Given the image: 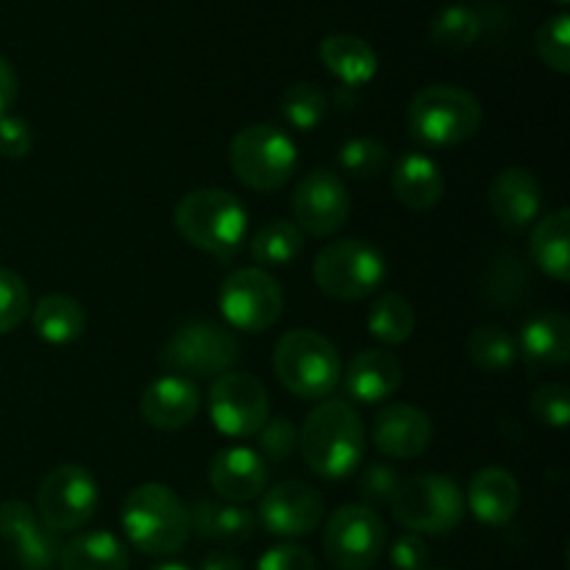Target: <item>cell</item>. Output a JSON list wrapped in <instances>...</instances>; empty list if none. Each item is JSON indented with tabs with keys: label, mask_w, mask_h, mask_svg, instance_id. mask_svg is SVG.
Masks as SVG:
<instances>
[{
	"label": "cell",
	"mask_w": 570,
	"mask_h": 570,
	"mask_svg": "<svg viewBox=\"0 0 570 570\" xmlns=\"http://www.w3.org/2000/svg\"><path fill=\"white\" fill-rule=\"evenodd\" d=\"M429 560H432L429 543L415 532L395 538L393 549H390V562H393L395 570H426Z\"/></svg>",
	"instance_id": "7bdbcfd3"
},
{
	"label": "cell",
	"mask_w": 570,
	"mask_h": 570,
	"mask_svg": "<svg viewBox=\"0 0 570 570\" xmlns=\"http://www.w3.org/2000/svg\"><path fill=\"white\" fill-rule=\"evenodd\" d=\"M390 504L395 521L415 534H449L465 515L460 484L440 473H421L401 482Z\"/></svg>",
	"instance_id": "ba28073f"
},
{
	"label": "cell",
	"mask_w": 570,
	"mask_h": 570,
	"mask_svg": "<svg viewBox=\"0 0 570 570\" xmlns=\"http://www.w3.org/2000/svg\"><path fill=\"white\" fill-rule=\"evenodd\" d=\"M312 276L328 298L362 301L384 284L387 262L382 250L365 239H334L315 256Z\"/></svg>",
	"instance_id": "52a82bcc"
},
{
	"label": "cell",
	"mask_w": 570,
	"mask_h": 570,
	"mask_svg": "<svg viewBox=\"0 0 570 570\" xmlns=\"http://www.w3.org/2000/svg\"><path fill=\"white\" fill-rule=\"evenodd\" d=\"M482 33V17L476 9H471L468 3H451L443 6L438 14L432 17V26H429V37L438 48L443 50H465Z\"/></svg>",
	"instance_id": "1f68e13d"
},
{
	"label": "cell",
	"mask_w": 570,
	"mask_h": 570,
	"mask_svg": "<svg viewBox=\"0 0 570 570\" xmlns=\"http://www.w3.org/2000/svg\"><path fill=\"white\" fill-rule=\"evenodd\" d=\"M150 570H193V568H187L184 562H161V566H156Z\"/></svg>",
	"instance_id": "bcb514c9"
},
{
	"label": "cell",
	"mask_w": 570,
	"mask_h": 570,
	"mask_svg": "<svg viewBox=\"0 0 570 570\" xmlns=\"http://www.w3.org/2000/svg\"><path fill=\"white\" fill-rule=\"evenodd\" d=\"M239 360V343L232 328L212 321H189L173 332L159 362L173 376L209 379L232 371Z\"/></svg>",
	"instance_id": "9c48e42d"
},
{
	"label": "cell",
	"mask_w": 570,
	"mask_h": 570,
	"mask_svg": "<svg viewBox=\"0 0 570 570\" xmlns=\"http://www.w3.org/2000/svg\"><path fill=\"white\" fill-rule=\"evenodd\" d=\"M259 451L265 462H287L298 451V429L289 417H267L265 426L259 429Z\"/></svg>",
	"instance_id": "f35d334b"
},
{
	"label": "cell",
	"mask_w": 570,
	"mask_h": 570,
	"mask_svg": "<svg viewBox=\"0 0 570 570\" xmlns=\"http://www.w3.org/2000/svg\"><path fill=\"white\" fill-rule=\"evenodd\" d=\"M31 315V293L14 271L0 265V334H9Z\"/></svg>",
	"instance_id": "8d00e7d4"
},
{
	"label": "cell",
	"mask_w": 570,
	"mask_h": 570,
	"mask_svg": "<svg viewBox=\"0 0 570 570\" xmlns=\"http://www.w3.org/2000/svg\"><path fill=\"white\" fill-rule=\"evenodd\" d=\"M298 449L315 476L345 479L365 460V423L351 401L326 399L306 415Z\"/></svg>",
	"instance_id": "6da1fadb"
},
{
	"label": "cell",
	"mask_w": 570,
	"mask_h": 570,
	"mask_svg": "<svg viewBox=\"0 0 570 570\" xmlns=\"http://www.w3.org/2000/svg\"><path fill=\"white\" fill-rule=\"evenodd\" d=\"M189 510V529L204 540H220V543H248L256 532V515L237 504H215V501H195Z\"/></svg>",
	"instance_id": "83f0119b"
},
{
	"label": "cell",
	"mask_w": 570,
	"mask_h": 570,
	"mask_svg": "<svg viewBox=\"0 0 570 570\" xmlns=\"http://www.w3.org/2000/svg\"><path fill=\"white\" fill-rule=\"evenodd\" d=\"M223 317L232 328L248 334L267 332L284 312L282 284L262 267H243L223 282L217 295Z\"/></svg>",
	"instance_id": "7c38bea8"
},
{
	"label": "cell",
	"mask_w": 570,
	"mask_h": 570,
	"mask_svg": "<svg viewBox=\"0 0 570 570\" xmlns=\"http://www.w3.org/2000/svg\"><path fill=\"white\" fill-rule=\"evenodd\" d=\"M393 193L406 209H434L445 193L443 170L432 156L404 150L393 165Z\"/></svg>",
	"instance_id": "603a6c76"
},
{
	"label": "cell",
	"mask_w": 570,
	"mask_h": 570,
	"mask_svg": "<svg viewBox=\"0 0 570 570\" xmlns=\"http://www.w3.org/2000/svg\"><path fill=\"white\" fill-rule=\"evenodd\" d=\"M198 570H243V562L228 554V551H212V554L204 557Z\"/></svg>",
	"instance_id": "f6af8a7d"
},
{
	"label": "cell",
	"mask_w": 570,
	"mask_h": 570,
	"mask_svg": "<svg viewBox=\"0 0 570 570\" xmlns=\"http://www.w3.org/2000/svg\"><path fill=\"white\" fill-rule=\"evenodd\" d=\"M468 507L484 527H504L521 507V484L504 468H482L468 488Z\"/></svg>",
	"instance_id": "7402d4cb"
},
{
	"label": "cell",
	"mask_w": 570,
	"mask_h": 570,
	"mask_svg": "<svg viewBox=\"0 0 570 570\" xmlns=\"http://www.w3.org/2000/svg\"><path fill=\"white\" fill-rule=\"evenodd\" d=\"M273 371L278 382L304 401H321L334 393L343 379V360L334 343L312 328H295L276 343Z\"/></svg>",
	"instance_id": "277c9868"
},
{
	"label": "cell",
	"mask_w": 570,
	"mask_h": 570,
	"mask_svg": "<svg viewBox=\"0 0 570 570\" xmlns=\"http://www.w3.org/2000/svg\"><path fill=\"white\" fill-rule=\"evenodd\" d=\"M401 476L393 465L387 462H371V465L362 471L360 479V495L365 499V507L371 504H390L399 493Z\"/></svg>",
	"instance_id": "ab89813d"
},
{
	"label": "cell",
	"mask_w": 570,
	"mask_h": 570,
	"mask_svg": "<svg viewBox=\"0 0 570 570\" xmlns=\"http://www.w3.org/2000/svg\"><path fill=\"white\" fill-rule=\"evenodd\" d=\"M200 410V393L193 384V379L184 376H159L142 390L139 399V415L148 426L161 429V432H173V429H184L187 423L195 421Z\"/></svg>",
	"instance_id": "d6986e66"
},
{
	"label": "cell",
	"mask_w": 570,
	"mask_h": 570,
	"mask_svg": "<svg viewBox=\"0 0 570 570\" xmlns=\"http://www.w3.org/2000/svg\"><path fill=\"white\" fill-rule=\"evenodd\" d=\"M256 570H315V557L304 546L282 543L273 546L259 557Z\"/></svg>",
	"instance_id": "b9f144b4"
},
{
	"label": "cell",
	"mask_w": 570,
	"mask_h": 570,
	"mask_svg": "<svg viewBox=\"0 0 570 570\" xmlns=\"http://www.w3.org/2000/svg\"><path fill=\"white\" fill-rule=\"evenodd\" d=\"M373 445L393 460L421 456L432 443V417L412 404H390L373 421Z\"/></svg>",
	"instance_id": "e0dca14e"
},
{
	"label": "cell",
	"mask_w": 570,
	"mask_h": 570,
	"mask_svg": "<svg viewBox=\"0 0 570 570\" xmlns=\"http://www.w3.org/2000/svg\"><path fill=\"white\" fill-rule=\"evenodd\" d=\"M304 250V232L293 220H271L250 239V259L259 267H287Z\"/></svg>",
	"instance_id": "f546056e"
},
{
	"label": "cell",
	"mask_w": 570,
	"mask_h": 570,
	"mask_svg": "<svg viewBox=\"0 0 570 570\" xmlns=\"http://www.w3.org/2000/svg\"><path fill=\"white\" fill-rule=\"evenodd\" d=\"M532 415L538 417L543 426L551 429H566L570 423V390L566 384H543L532 393Z\"/></svg>",
	"instance_id": "74e56055"
},
{
	"label": "cell",
	"mask_w": 570,
	"mask_h": 570,
	"mask_svg": "<svg viewBox=\"0 0 570 570\" xmlns=\"http://www.w3.org/2000/svg\"><path fill=\"white\" fill-rule=\"evenodd\" d=\"M384 521L365 504H345L334 510L323 532L326 560L337 570H371L384 554Z\"/></svg>",
	"instance_id": "30bf717a"
},
{
	"label": "cell",
	"mask_w": 570,
	"mask_h": 570,
	"mask_svg": "<svg viewBox=\"0 0 570 570\" xmlns=\"http://www.w3.org/2000/svg\"><path fill=\"white\" fill-rule=\"evenodd\" d=\"M328 111V98L317 83L298 81L284 89L282 115L295 131H315Z\"/></svg>",
	"instance_id": "836d02e7"
},
{
	"label": "cell",
	"mask_w": 570,
	"mask_h": 570,
	"mask_svg": "<svg viewBox=\"0 0 570 570\" xmlns=\"http://www.w3.org/2000/svg\"><path fill=\"white\" fill-rule=\"evenodd\" d=\"M0 538L22 570H53L59 566V534L50 532L26 501L0 504Z\"/></svg>",
	"instance_id": "2e32d148"
},
{
	"label": "cell",
	"mask_w": 570,
	"mask_h": 570,
	"mask_svg": "<svg viewBox=\"0 0 570 570\" xmlns=\"http://www.w3.org/2000/svg\"><path fill=\"white\" fill-rule=\"evenodd\" d=\"M295 226L312 237H332L348 223L351 195L343 178L332 170L306 173L293 195Z\"/></svg>",
	"instance_id": "5bb4252c"
},
{
	"label": "cell",
	"mask_w": 570,
	"mask_h": 570,
	"mask_svg": "<svg viewBox=\"0 0 570 570\" xmlns=\"http://www.w3.org/2000/svg\"><path fill=\"white\" fill-rule=\"evenodd\" d=\"M33 332L53 345L76 343L87 328V312L76 298L61 293H50L31 306Z\"/></svg>",
	"instance_id": "f1b7e54d"
},
{
	"label": "cell",
	"mask_w": 570,
	"mask_h": 570,
	"mask_svg": "<svg viewBox=\"0 0 570 570\" xmlns=\"http://www.w3.org/2000/svg\"><path fill=\"white\" fill-rule=\"evenodd\" d=\"M367 332L387 345H401L415 334V306L399 293H384L367 312Z\"/></svg>",
	"instance_id": "4dcf8cb0"
},
{
	"label": "cell",
	"mask_w": 570,
	"mask_h": 570,
	"mask_svg": "<svg viewBox=\"0 0 570 570\" xmlns=\"http://www.w3.org/2000/svg\"><path fill=\"white\" fill-rule=\"evenodd\" d=\"M271 399L265 384L243 371H228L209 387V417L226 438H254L267 423Z\"/></svg>",
	"instance_id": "4fadbf2b"
},
{
	"label": "cell",
	"mask_w": 570,
	"mask_h": 570,
	"mask_svg": "<svg viewBox=\"0 0 570 570\" xmlns=\"http://www.w3.org/2000/svg\"><path fill=\"white\" fill-rule=\"evenodd\" d=\"M122 532L128 543L148 557H170L189 540V510L170 488L145 482L122 504Z\"/></svg>",
	"instance_id": "7a4b0ae2"
},
{
	"label": "cell",
	"mask_w": 570,
	"mask_h": 570,
	"mask_svg": "<svg viewBox=\"0 0 570 570\" xmlns=\"http://www.w3.org/2000/svg\"><path fill=\"white\" fill-rule=\"evenodd\" d=\"M468 356L482 371L499 373L515 365L518 343L507 328L488 323V326H479L471 332V337H468Z\"/></svg>",
	"instance_id": "d6a6232c"
},
{
	"label": "cell",
	"mask_w": 570,
	"mask_h": 570,
	"mask_svg": "<svg viewBox=\"0 0 570 570\" xmlns=\"http://www.w3.org/2000/svg\"><path fill=\"white\" fill-rule=\"evenodd\" d=\"M61 570H128V549L117 534L92 529L61 546Z\"/></svg>",
	"instance_id": "4316f807"
},
{
	"label": "cell",
	"mask_w": 570,
	"mask_h": 570,
	"mask_svg": "<svg viewBox=\"0 0 570 570\" xmlns=\"http://www.w3.org/2000/svg\"><path fill=\"white\" fill-rule=\"evenodd\" d=\"M529 254L538 265L540 273H546L554 282L566 284L570 278V212L557 209L546 215L543 220L534 223L532 237H529Z\"/></svg>",
	"instance_id": "484cf974"
},
{
	"label": "cell",
	"mask_w": 570,
	"mask_h": 570,
	"mask_svg": "<svg viewBox=\"0 0 570 570\" xmlns=\"http://www.w3.org/2000/svg\"><path fill=\"white\" fill-rule=\"evenodd\" d=\"M488 200L501 226L510 228V232H523L538 220L543 193H540L538 178L527 167H504L490 181Z\"/></svg>",
	"instance_id": "ac0fdd59"
},
{
	"label": "cell",
	"mask_w": 570,
	"mask_h": 570,
	"mask_svg": "<svg viewBox=\"0 0 570 570\" xmlns=\"http://www.w3.org/2000/svg\"><path fill=\"white\" fill-rule=\"evenodd\" d=\"M209 484L217 495L234 504L254 501L267 488V462L262 460L259 451L245 449V445L223 449L209 462Z\"/></svg>",
	"instance_id": "ffe728a7"
},
{
	"label": "cell",
	"mask_w": 570,
	"mask_h": 570,
	"mask_svg": "<svg viewBox=\"0 0 570 570\" xmlns=\"http://www.w3.org/2000/svg\"><path fill=\"white\" fill-rule=\"evenodd\" d=\"M534 367H560L570 360V321L566 312H538L521 328V351Z\"/></svg>",
	"instance_id": "cb8c5ba5"
},
{
	"label": "cell",
	"mask_w": 570,
	"mask_h": 570,
	"mask_svg": "<svg viewBox=\"0 0 570 570\" xmlns=\"http://www.w3.org/2000/svg\"><path fill=\"white\" fill-rule=\"evenodd\" d=\"M98 482L81 465L53 468L37 490V515L53 534L81 529L98 510Z\"/></svg>",
	"instance_id": "8fae6325"
},
{
	"label": "cell",
	"mask_w": 570,
	"mask_h": 570,
	"mask_svg": "<svg viewBox=\"0 0 570 570\" xmlns=\"http://www.w3.org/2000/svg\"><path fill=\"white\" fill-rule=\"evenodd\" d=\"M33 148V134L22 117H0V156L3 159H26Z\"/></svg>",
	"instance_id": "60d3db41"
},
{
	"label": "cell",
	"mask_w": 570,
	"mask_h": 570,
	"mask_svg": "<svg viewBox=\"0 0 570 570\" xmlns=\"http://www.w3.org/2000/svg\"><path fill=\"white\" fill-rule=\"evenodd\" d=\"M323 521V495L304 482H282L259 501V523L276 538H306Z\"/></svg>",
	"instance_id": "9a60e30c"
},
{
	"label": "cell",
	"mask_w": 570,
	"mask_h": 570,
	"mask_svg": "<svg viewBox=\"0 0 570 570\" xmlns=\"http://www.w3.org/2000/svg\"><path fill=\"white\" fill-rule=\"evenodd\" d=\"M557 3H560V6H566V3H568V0H557Z\"/></svg>",
	"instance_id": "7dc6e473"
},
{
	"label": "cell",
	"mask_w": 570,
	"mask_h": 570,
	"mask_svg": "<svg viewBox=\"0 0 570 570\" xmlns=\"http://www.w3.org/2000/svg\"><path fill=\"white\" fill-rule=\"evenodd\" d=\"M401 379H404V371H401L399 356L382 348H371L360 351L348 362V371L343 373L340 382L345 384L348 399L360 401V404H379L399 393Z\"/></svg>",
	"instance_id": "44dd1931"
},
{
	"label": "cell",
	"mask_w": 570,
	"mask_h": 570,
	"mask_svg": "<svg viewBox=\"0 0 570 570\" xmlns=\"http://www.w3.org/2000/svg\"><path fill=\"white\" fill-rule=\"evenodd\" d=\"M176 228L189 245L217 259H234L245 243L248 212L226 189L204 187L184 195L176 206Z\"/></svg>",
	"instance_id": "3957f363"
},
{
	"label": "cell",
	"mask_w": 570,
	"mask_h": 570,
	"mask_svg": "<svg viewBox=\"0 0 570 570\" xmlns=\"http://www.w3.org/2000/svg\"><path fill=\"white\" fill-rule=\"evenodd\" d=\"M337 161L343 173H348L351 178L367 181V178H379L387 170L390 150L384 148V142L373 137H354L340 148Z\"/></svg>",
	"instance_id": "e575fe53"
},
{
	"label": "cell",
	"mask_w": 570,
	"mask_h": 570,
	"mask_svg": "<svg viewBox=\"0 0 570 570\" xmlns=\"http://www.w3.org/2000/svg\"><path fill=\"white\" fill-rule=\"evenodd\" d=\"M17 92H20V81H17L14 67L0 56V117L9 115L11 106L17 104Z\"/></svg>",
	"instance_id": "ee69618b"
},
{
	"label": "cell",
	"mask_w": 570,
	"mask_h": 570,
	"mask_svg": "<svg viewBox=\"0 0 570 570\" xmlns=\"http://www.w3.org/2000/svg\"><path fill=\"white\" fill-rule=\"evenodd\" d=\"M321 61L340 83L348 89L362 87V83L373 81L379 70V56L365 39L354 37V33H332L317 48Z\"/></svg>",
	"instance_id": "d4e9b609"
},
{
	"label": "cell",
	"mask_w": 570,
	"mask_h": 570,
	"mask_svg": "<svg viewBox=\"0 0 570 570\" xmlns=\"http://www.w3.org/2000/svg\"><path fill=\"white\" fill-rule=\"evenodd\" d=\"M410 134L429 148H454L482 128V104L468 89L434 83L412 98L406 111Z\"/></svg>",
	"instance_id": "5b68a950"
},
{
	"label": "cell",
	"mask_w": 570,
	"mask_h": 570,
	"mask_svg": "<svg viewBox=\"0 0 570 570\" xmlns=\"http://www.w3.org/2000/svg\"><path fill=\"white\" fill-rule=\"evenodd\" d=\"M228 161L239 181L256 193H276L298 167V148L276 126L256 122L234 134L228 145Z\"/></svg>",
	"instance_id": "8992f818"
},
{
	"label": "cell",
	"mask_w": 570,
	"mask_h": 570,
	"mask_svg": "<svg viewBox=\"0 0 570 570\" xmlns=\"http://www.w3.org/2000/svg\"><path fill=\"white\" fill-rule=\"evenodd\" d=\"M538 53L549 70L568 76L570 72V17L566 11L549 17L538 31Z\"/></svg>",
	"instance_id": "d590c367"
}]
</instances>
